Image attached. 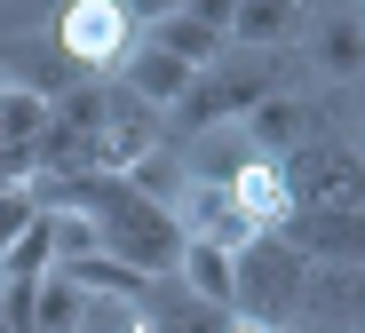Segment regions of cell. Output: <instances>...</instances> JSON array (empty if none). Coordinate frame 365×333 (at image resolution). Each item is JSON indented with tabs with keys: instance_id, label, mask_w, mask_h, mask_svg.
<instances>
[{
	"instance_id": "17",
	"label": "cell",
	"mask_w": 365,
	"mask_h": 333,
	"mask_svg": "<svg viewBox=\"0 0 365 333\" xmlns=\"http://www.w3.org/2000/svg\"><path fill=\"white\" fill-rule=\"evenodd\" d=\"M80 317H88V294L64 270H48L40 278V302H32V333H80Z\"/></svg>"
},
{
	"instance_id": "19",
	"label": "cell",
	"mask_w": 365,
	"mask_h": 333,
	"mask_svg": "<svg viewBox=\"0 0 365 333\" xmlns=\"http://www.w3.org/2000/svg\"><path fill=\"white\" fill-rule=\"evenodd\" d=\"M191 16H199L207 32H222V40H230V16H238V0H191Z\"/></svg>"
},
{
	"instance_id": "14",
	"label": "cell",
	"mask_w": 365,
	"mask_h": 333,
	"mask_svg": "<svg viewBox=\"0 0 365 333\" xmlns=\"http://www.w3.org/2000/svg\"><path fill=\"white\" fill-rule=\"evenodd\" d=\"M143 317H151V333H230V309H207L199 294H159L151 286V302H143Z\"/></svg>"
},
{
	"instance_id": "1",
	"label": "cell",
	"mask_w": 365,
	"mask_h": 333,
	"mask_svg": "<svg viewBox=\"0 0 365 333\" xmlns=\"http://www.w3.org/2000/svg\"><path fill=\"white\" fill-rule=\"evenodd\" d=\"M286 190H294L286 238L310 262H357L365 270V159L334 135H310L286 159Z\"/></svg>"
},
{
	"instance_id": "21",
	"label": "cell",
	"mask_w": 365,
	"mask_h": 333,
	"mask_svg": "<svg viewBox=\"0 0 365 333\" xmlns=\"http://www.w3.org/2000/svg\"><path fill=\"white\" fill-rule=\"evenodd\" d=\"M0 333H16V325H9V317H0Z\"/></svg>"
},
{
	"instance_id": "4",
	"label": "cell",
	"mask_w": 365,
	"mask_h": 333,
	"mask_svg": "<svg viewBox=\"0 0 365 333\" xmlns=\"http://www.w3.org/2000/svg\"><path fill=\"white\" fill-rule=\"evenodd\" d=\"M56 48H64V63L80 80H119V63L135 56V16H128V0H64V16H56L48 32Z\"/></svg>"
},
{
	"instance_id": "20",
	"label": "cell",
	"mask_w": 365,
	"mask_h": 333,
	"mask_svg": "<svg viewBox=\"0 0 365 333\" xmlns=\"http://www.w3.org/2000/svg\"><path fill=\"white\" fill-rule=\"evenodd\" d=\"M349 151H357V159H365V111H357V143H349Z\"/></svg>"
},
{
	"instance_id": "12",
	"label": "cell",
	"mask_w": 365,
	"mask_h": 333,
	"mask_svg": "<svg viewBox=\"0 0 365 333\" xmlns=\"http://www.w3.org/2000/svg\"><path fill=\"white\" fill-rule=\"evenodd\" d=\"M302 32V9H294V0H238V16H230V40L238 48H286Z\"/></svg>"
},
{
	"instance_id": "7",
	"label": "cell",
	"mask_w": 365,
	"mask_h": 333,
	"mask_svg": "<svg viewBox=\"0 0 365 333\" xmlns=\"http://www.w3.org/2000/svg\"><path fill=\"white\" fill-rule=\"evenodd\" d=\"M159 119L167 111H151L143 96H128V88H103V127H96V175H128L143 151H159Z\"/></svg>"
},
{
	"instance_id": "15",
	"label": "cell",
	"mask_w": 365,
	"mask_h": 333,
	"mask_svg": "<svg viewBox=\"0 0 365 333\" xmlns=\"http://www.w3.org/2000/svg\"><path fill=\"white\" fill-rule=\"evenodd\" d=\"M9 63H24V72H9L16 88H32V96H64V88H80V72H72V63H64V48H56V40H32V48H16Z\"/></svg>"
},
{
	"instance_id": "9",
	"label": "cell",
	"mask_w": 365,
	"mask_h": 333,
	"mask_svg": "<svg viewBox=\"0 0 365 333\" xmlns=\"http://www.w3.org/2000/svg\"><path fill=\"white\" fill-rule=\"evenodd\" d=\"M191 63H182V56H167V48H151V40H135V56L128 63H119V88H128V96H143L151 111H175L182 96H191Z\"/></svg>"
},
{
	"instance_id": "22",
	"label": "cell",
	"mask_w": 365,
	"mask_h": 333,
	"mask_svg": "<svg viewBox=\"0 0 365 333\" xmlns=\"http://www.w3.org/2000/svg\"><path fill=\"white\" fill-rule=\"evenodd\" d=\"M294 9H310V0H294Z\"/></svg>"
},
{
	"instance_id": "11",
	"label": "cell",
	"mask_w": 365,
	"mask_h": 333,
	"mask_svg": "<svg viewBox=\"0 0 365 333\" xmlns=\"http://www.w3.org/2000/svg\"><path fill=\"white\" fill-rule=\"evenodd\" d=\"M175 286H182V294H199L207 309H230V294H238V270H230V254H222V246H199V238H182Z\"/></svg>"
},
{
	"instance_id": "5",
	"label": "cell",
	"mask_w": 365,
	"mask_h": 333,
	"mask_svg": "<svg viewBox=\"0 0 365 333\" xmlns=\"http://www.w3.org/2000/svg\"><path fill=\"white\" fill-rule=\"evenodd\" d=\"M96 127H103V88H64L48 103V127H40V175H88Z\"/></svg>"
},
{
	"instance_id": "13",
	"label": "cell",
	"mask_w": 365,
	"mask_h": 333,
	"mask_svg": "<svg viewBox=\"0 0 365 333\" xmlns=\"http://www.w3.org/2000/svg\"><path fill=\"white\" fill-rule=\"evenodd\" d=\"M310 63H318L326 80H365V16H334V24H318Z\"/></svg>"
},
{
	"instance_id": "10",
	"label": "cell",
	"mask_w": 365,
	"mask_h": 333,
	"mask_svg": "<svg viewBox=\"0 0 365 333\" xmlns=\"http://www.w3.org/2000/svg\"><path fill=\"white\" fill-rule=\"evenodd\" d=\"M238 127H247V143L262 159H294L302 143H310V103H302V96H262Z\"/></svg>"
},
{
	"instance_id": "8",
	"label": "cell",
	"mask_w": 365,
	"mask_h": 333,
	"mask_svg": "<svg viewBox=\"0 0 365 333\" xmlns=\"http://www.w3.org/2000/svg\"><path fill=\"white\" fill-rule=\"evenodd\" d=\"M230 198H238V215H247L255 230H286L294 222V190H286V159H247V167H238L230 183H222Z\"/></svg>"
},
{
	"instance_id": "18",
	"label": "cell",
	"mask_w": 365,
	"mask_h": 333,
	"mask_svg": "<svg viewBox=\"0 0 365 333\" xmlns=\"http://www.w3.org/2000/svg\"><path fill=\"white\" fill-rule=\"evenodd\" d=\"M32 222H40V207H32V198H24L16 183H0V254H9V246H16Z\"/></svg>"
},
{
	"instance_id": "2",
	"label": "cell",
	"mask_w": 365,
	"mask_h": 333,
	"mask_svg": "<svg viewBox=\"0 0 365 333\" xmlns=\"http://www.w3.org/2000/svg\"><path fill=\"white\" fill-rule=\"evenodd\" d=\"M230 270H238L230 317H247V325H270V333H294L302 278H310V254H302L286 230H262L255 246H238V254H230Z\"/></svg>"
},
{
	"instance_id": "3",
	"label": "cell",
	"mask_w": 365,
	"mask_h": 333,
	"mask_svg": "<svg viewBox=\"0 0 365 333\" xmlns=\"http://www.w3.org/2000/svg\"><path fill=\"white\" fill-rule=\"evenodd\" d=\"M278 72H286V48H247V56H215L207 72L191 80V96L175 103V119L191 127V135H207V127H230V119H247L262 96H278Z\"/></svg>"
},
{
	"instance_id": "16",
	"label": "cell",
	"mask_w": 365,
	"mask_h": 333,
	"mask_svg": "<svg viewBox=\"0 0 365 333\" xmlns=\"http://www.w3.org/2000/svg\"><path fill=\"white\" fill-rule=\"evenodd\" d=\"M143 40H151V48H167V56H182L191 72H207V63L222 56V32H207V24H199L191 9H182V16H167V24H151Z\"/></svg>"
},
{
	"instance_id": "6",
	"label": "cell",
	"mask_w": 365,
	"mask_h": 333,
	"mask_svg": "<svg viewBox=\"0 0 365 333\" xmlns=\"http://www.w3.org/2000/svg\"><path fill=\"white\" fill-rule=\"evenodd\" d=\"M294 333H365V270L357 262H310Z\"/></svg>"
}]
</instances>
